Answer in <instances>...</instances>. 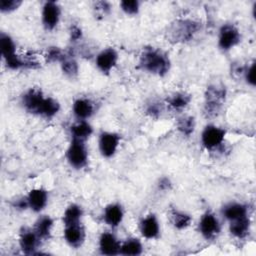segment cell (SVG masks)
I'll return each instance as SVG.
<instances>
[{"label":"cell","mask_w":256,"mask_h":256,"mask_svg":"<svg viewBox=\"0 0 256 256\" xmlns=\"http://www.w3.org/2000/svg\"><path fill=\"white\" fill-rule=\"evenodd\" d=\"M23 107L32 114L52 118L60 110V104L52 97H46L39 89H29L22 96Z\"/></svg>","instance_id":"cell-1"},{"label":"cell","mask_w":256,"mask_h":256,"mask_svg":"<svg viewBox=\"0 0 256 256\" xmlns=\"http://www.w3.org/2000/svg\"><path fill=\"white\" fill-rule=\"evenodd\" d=\"M139 65L146 72L164 76L170 69V60L163 51L157 48L147 47L140 54Z\"/></svg>","instance_id":"cell-2"},{"label":"cell","mask_w":256,"mask_h":256,"mask_svg":"<svg viewBox=\"0 0 256 256\" xmlns=\"http://www.w3.org/2000/svg\"><path fill=\"white\" fill-rule=\"evenodd\" d=\"M226 99V88L221 84H211L205 92L204 111L208 117L216 116Z\"/></svg>","instance_id":"cell-3"},{"label":"cell","mask_w":256,"mask_h":256,"mask_svg":"<svg viewBox=\"0 0 256 256\" xmlns=\"http://www.w3.org/2000/svg\"><path fill=\"white\" fill-rule=\"evenodd\" d=\"M199 22L191 19H180L175 21L169 29V37L172 41L183 43L191 40L200 30Z\"/></svg>","instance_id":"cell-4"},{"label":"cell","mask_w":256,"mask_h":256,"mask_svg":"<svg viewBox=\"0 0 256 256\" xmlns=\"http://www.w3.org/2000/svg\"><path fill=\"white\" fill-rule=\"evenodd\" d=\"M0 47L3 60L9 69L17 70L20 68H24L22 56L16 54L15 43L8 34L1 33Z\"/></svg>","instance_id":"cell-5"},{"label":"cell","mask_w":256,"mask_h":256,"mask_svg":"<svg viewBox=\"0 0 256 256\" xmlns=\"http://www.w3.org/2000/svg\"><path fill=\"white\" fill-rule=\"evenodd\" d=\"M66 158L73 168H83L88 161V151L84 142L72 139L66 152Z\"/></svg>","instance_id":"cell-6"},{"label":"cell","mask_w":256,"mask_h":256,"mask_svg":"<svg viewBox=\"0 0 256 256\" xmlns=\"http://www.w3.org/2000/svg\"><path fill=\"white\" fill-rule=\"evenodd\" d=\"M241 39L240 32L233 24H224L219 29L218 46L223 51H228L235 47Z\"/></svg>","instance_id":"cell-7"},{"label":"cell","mask_w":256,"mask_h":256,"mask_svg":"<svg viewBox=\"0 0 256 256\" xmlns=\"http://www.w3.org/2000/svg\"><path fill=\"white\" fill-rule=\"evenodd\" d=\"M226 131L215 125H207L201 134V143L207 150L219 147L225 138Z\"/></svg>","instance_id":"cell-8"},{"label":"cell","mask_w":256,"mask_h":256,"mask_svg":"<svg viewBox=\"0 0 256 256\" xmlns=\"http://www.w3.org/2000/svg\"><path fill=\"white\" fill-rule=\"evenodd\" d=\"M198 227L201 235L207 240L215 239L221 231V225L219 223V220L211 212H206L202 215Z\"/></svg>","instance_id":"cell-9"},{"label":"cell","mask_w":256,"mask_h":256,"mask_svg":"<svg viewBox=\"0 0 256 256\" xmlns=\"http://www.w3.org/2000/svg\"><path fill=\"white\" fill-rule=\"evenodd\" d=\"M61 9L57 2L46 1L42 7L41 19L46 30H53L59 23Z\"/></svg>","instance_id":"cell-10"},{"label":"cell","mask_w":256,"mask_h":256,"mask_svg":"<svg viewBox=\"0 0 256 256\" xmlns=\"http://www.w3.org/2000/svg\"><path fill=\"white\" fill-rule=\"evenodd\" d=\"M120 144V136L114 132H102L99 136L98 146L101 155L105 158L112 157Z\"/></svg>","instance_id":"cell-11"},{"label":"cell","mask_w":256,"mask_h":256,"mask_svg":"<svg viewBox=\"0 0 256 256\" xmlns=\"http://www.w3.org/2000/svg\"><path fill=\"white\" fill-rule=\"evenodd\" d=\"M117 61L118 53L116 50L114 48H106L97 54L95 64L103 74H108L115 67Z\"/></svg>","instance_id":"cell-12"},{"label":"cell","mask_w":256,"mask_h":256,"mask_svg":"<svg viewBox=\"0 0 256 256\" xmlns=\"http://www.w3.org/2000/svg\"><path fill=\"white\" fill-rule=\"evenodd\" d=\"M41 238L37 235L35 230L23 228L19 234V245L25 254H34L40 244Z\"/></svg>","instance_id":"cell-13"},{"label":"cell","mask_w":256,"mask_h":256,"mask_svg":"<svg viewBox=\"0 0 256 256\" xmlns=\"http://www.w3.org/2000/svg\"><path fill=\"white\" fill-rule=\"evenodd\" d=\"M64 239L73 248L80 247L85 240V230L81 223L66 225L64 229Z\"/></svg>","instance_id":"cell-14"},{"label":"cell","mask_w":256,"mask_h":256,"mask_svg":"<svg viewBox=\"0 0 256 256\" xmlns=\"http://www.w3.org/2000/svg\"><path fill=\"white\" fill-rule=\"evenodd\" d=\"M26 198L29 208L34 212L42 211L48 202L47 191L43 188H34L30 190Z\"/></svg>","instance_id":"cell-15"},{"label":"cell","mask_w":256,"mask_h":256,"mask_svg":"<svg viewBox=\"0 0 256 256\" xmlns=\"http://www.w3.org/2000/svg\"><path fill=\"white\" fill-rule=\"evenodd\" d=\"M120 243L114 234L104 232L99 238V250L104 255H116L120 253Z\"/></svg>","instance_id":"cell-16"},{"label":"cell","mask_w":256,"mask_h":256,"mask_svg":"<svg viewBox=\"0 0 256 256\" xmlns=\"http://www.w3.org/2000/svg\"><path fill=\"white\" fill-rule=\"evenodd\" d=\"M140 232L146 239H155L159 236L160 226L158 219L154 214H149L141 220Z\"/></svg>","instance_id":"cell-17"},{"label":"cell","mask_w":256,"mask_h":256,"mask_svg":"<svg viewBox=\"0 0 256 256\" xmlns=\"http://www.w3.org/2000/svg\"><path fill=\"white\" fill-rule=\"evenodd\" d=\"M123 216V209L118 203H111L107 205L103 212V220L110 227H117L122 222Z\"/></svg>","instance_id":"cell-18"},{"label":"cell","mask_w":256,"mask_h":256,"mask_svg":"<svg viewBox=\"0 0 256 256\" xmlns=\"http://www.w3.org/2000/svg\"><path fill=\"white\" fill-rule=\"evenodd\" d=\"M73 114L79 120H86L94 113V104L88 98H78L73 102Z\"/></svg>","instance_id":"cell-19"},{"label":"cell","mask_w":256,"mask_h":256,"mask_svg":"<svg viewBox=\"0 0 256 256\" xmlns=\"http://www.w3.org/2000/svg\"><path fill=\"white\" fill-rule=\"evenodd\" d=\"M223 216L229 220V221H234L237 219H240L242 217L248 216V210L247 206L242 204V203H229L223 207L222 210Z\"/></svg>","instance_id":"cell-20"},{"label":"cell","mask_w":256,"mask_h":256,"mask_svg":"<svg viewBox=\"0 0 256 256\" xmlns=\"http://www.w3.org/2000/svg\"><path fill=\"white\" fill-rule=\"evenodd\" d=\"M229 231L231 235H233L235 238L242 239L245 238L249 231H250V219L248 216L242 217L240 219L230 221L229 225Z\"/></svg>","instance_id":"cell-21"},{"label":"cell","mask_w":256,"mask_h":256,"mask_svg":"<svg viewBox=\"0 0 256 256\" xmlns=\"http://www.w3.org/2000/svg\"><path fill=\"white\" fill-rule=\"evenodd\" d=\"M70 132L73 140H79V141L85 142V140H87L91 136L93 132V128L87 121L79 120L77 123L71 126Z\"/></svg>","instance_id":"cell-22"},{"label":"cell","mask_w":256,"mask_h":256,"mask_svg":"<svg viewBox=\"0 0 256 256\" xmlns=\"http://www.w3.org/2000/svg\"><path fill=\"white\" fill-rule=\"evenodd\" d=\"M52 227L53 219L47 215H44L38 218V220L35 222L34 230L41 239H47L51 234Z\"/></svg>","instance_id":"cell-23"},{"label":"cell","mask_w":256,"mask_h":256,"mask_svg":"<svg viewBox=\"0 0 256 256\" xmlns=\"http://www.w3.org/2000/svg\"><path fill=\"white\" fill-rule=\"evenodd\" d=\"M82 215H83L82 208L79 205L71 204L70 206H68L66 208V210H65V212L63 214L64 226L80 223Z\"/></svg>","instance_id":"cell-24"},{"label":"cell","mask_w":256,"mask_h":256,"mask_svg":"<svg viewBox=\"0 0 256 256\" xmlns=\"http://www.w3.org/2000/svg\"><path fill=\"white\" fill-rule=\"evenodd\" d=\"M143 251L142 243L136 238L127 239L124 243L120 245V253L123 255L136 256L140 255Z\"/></svg>","instance_id":"cell-25"},{"label":"cell","mask_w":256,"mask_h":256,"mask_svg":"<svg viewBox=\"0 0 256 256\" xmlns=\"http://www.w3.org/2000/svg\"><path fill=\"white\" fill-rule=\"evenodd\" d=\"M191 100V96L185 92H176L167 99V103L175 110H181L185 108Z\"/></svg>","instance_id":"cell-26"},{"label":"cell","mask_w":256,"mask_h":256,"mask_svg":"<svg viewBox=\"0 0 256 256\" xmlns=\"http://www.w3.org/2000/svg\"><path fill=\"white\" fill-rule=\"evenodd\" d=\"M60 65H61V69L65 75H67L69 77H74L78 74V64H77L76 60L71 55H67L65 53L64 57L60 61Z\"/></svg>","instance_id":"cell-27"},{"label":"cell","mask_w":256,"mask_h":256,"mask_svg":"<svg viewBox=\"0 0 256 256\" xmlns=\"http://www.w3.org/2000/svg\"><path fill=\"white\" fill-rule=\"evenodd\" d=\"M191 216L182 211H173L172 213V223L174 227L178 230H183L191 224Z\"/></svg>","instance_id":"cell-28"},{"label":"cell","mask_w":256,"mask_h":256,"mask_svg":"<svg viewBox=\"0 0 256 256\" xmlns=\"http://www.w3.org/2000/svg\"><path fill=\"white\" fill-rule=\"evenodd\" d=\"M178 130L185 136H190L195 129V120L191 116H184L179 118L177 123Z\"/></svg>","instance_id":"cell-29"},{"label":"cell","mask_w":256,"mask_h":256,"mask_svg":"<svg viewBox=\"0 0 256 256\" xmlns=\"http://www.w3.org/2000/svg\"><path fill=\"white\" fill-rule=\"evenodd\" d=\"M120 7L125 14L135 15L139 11L140 3L137 0H124L120 2Z\"/></svg>","instance_id":"cell-30"},{"label":"cell","mask_w":256,"mask_h":256,"mask_svg":"<svg viewBox=\"0 0 256 256\" xmlns=\"http://www.w3.org/2000/svg\"><path fill=\"white\" fill-rule=\"evenodd\" d=\"M21 4H22V1L20 0H1L0 11L2 13H11L17 10Z\"/></svg>","instance_id":"cell-31"},{"label":"cell","mask_w":256,"mask_h":256,"mask_svg":"<svg viewBox=\"0 0 256 256\" xmlns=\"http://www.w3.org/2000/svg\"><path fill=\"white\" fill-rule=\"evenodd\" d=\"M65 53L59 47H50L47 50L45 58L48 62H60Z\"/></svg>","instance_id":"cell-32"},{"label":"cell","mask_w":256,"mask_h":256,"mask_svg":"<svg viewBox=\"0 0 256 256\" xmlns=\"http://www.w3.org/2000/svg\"><path fill=\"white\" fill-rule=\"evenodd\" d=\"M244 78L248 84L251 86L255 85V64L252 63L245 71H244Z\"/></svg>","instance_id":"cell-33"},{"label":"cell","mask_w":256,"mask_h":256,"mask_svg":"<svg viewBox=\"0 0 256 256\" xmlns=\"http://www.w3.org/2000/svg\"><path fill=\"white\" fill-rule=\"evenodd\" d=\"M146 111L151 117H157L161 114L162 107L158 102H151L150 104H148Z\"/></svg>","instance_id":"cell-34"},{"label":"cell","mask_w":256,"mask_h":256,"mask_svg":"<svg viewBox=\"0 0 256 256\" xmlns=\"http://www.w3.org/2000/svg\"><path fill=\"white\" fill-rule=\"evenodd\" d=\"M81 37H82L81 29L76 25L71 26V29H70V39H71V41H73V42L78 41V40H80Z\"/></svg>","instance_id":"cell-35"},{"label":"cell","mask_w":256,"mask_h":256,"mask_svg":"<svg viewBox=\"0 0 256 256\" xmlns=\"http://www.w3.org/2000/svg\"><path fill=\"white\" fill-rule=\"evenodd\" d=\"M95 9L97 11H100L102 14H106L110 11L111 9V6L108 2H105V1H99V2H96L95 3Z\"/></svg>","instance_id":"cell-36"},{"label":"cell","mask_w":256,"mask_h":256,"mask_svg":"<svg viewBox=\"0 0 256 256\" xmlns=\"http://www.w3.org/2000/svg\"><path fill=\"white\" fill-rule=\"evenodd\" d=\"M170 187H171V182H170V180L168 178L163 177V178H161L159 180L158 188L160 190H168V189H170Z\"/></svg>","instance_id":"cell-37"},{"label":"cell","mask_w":256,"mask_h":256,"mask_svg":"<svg viewBox=\"0 0 256 256\" xmlns=\"http://www.w3.org/2000/svg\"><path fill=\"white\" fill-rule=\"evenodd\" d=\"M14 206L17 208V209H26L28 206V201H27V198H22V199H19L15 202Z\"/></svg>","instance_id":"cell-38"}]
</instances>
